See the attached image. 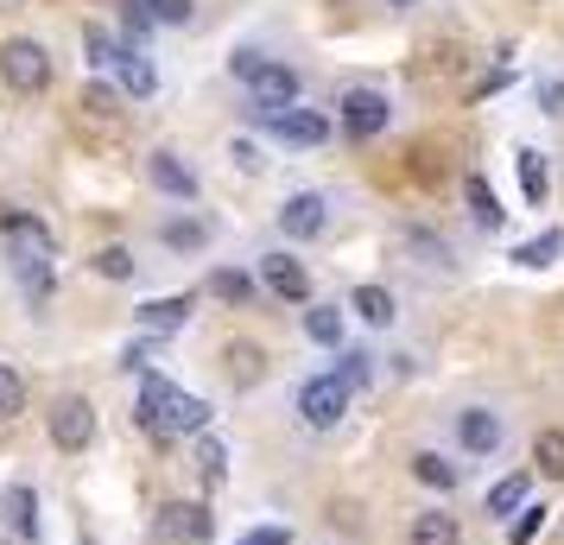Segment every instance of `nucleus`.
Returning <instances> with one entry per match:
<instances>
[{"label":"nucleus","mask_w":564,"mask_h":545,"mask_svg":"<svg viewBox=\"0 0 564 545\" xmlns=\"http://www.w3.org/2000/svg\"><path fill=\"white\" fill-rule=\"evenodd\" d=\"M0 235H7L20 254H52V229H45L39 216H26V209H7V204H0Z\"/></svg>","instance_id":"obj_17"},{"label":"nucleus","mask_w":564,"mask_h":545,"mask_svg":"<svg viewBox=\"0 0 564 545\" xmlns=\"http://www.w3.org/2000/svg\"><path fill=\"white\" fill-rule=\"evenodd\" d=\"M83 57H89V70H115V57H121V39L108 26H83Z\"/></svg>","instance_id":"obj_31"},{"label":"nucleus","mask_w":564,"mask_h":545,"mask_svg":"<svg viewBox=\"0 0 564 545\" xmlns=\"http://www.w3.org/2000/svg\"><path fill=\"white\" fill-rule=\"evenodd\" d=\"M260 64H267V52H254V45H241V52L229 57V77H235V83H254V77H260Z\"/></svg>","instance_id":"obj_42"},{"label":"nucleus","mask_w":564,"mask_h":545,"mask_svg":"<svg viewBox=\"0 0 564 545\" xmlns=\"http://www.w3.org/2000/svg\"><path fill=\"white\" fill-rule=\"evenodd\" d=\"M343 121H336V128H343V140H381L387 128H393V102H387V89H368V83H361V89H349V96H343Z\"/></svg>","instance_id":"obj_6"},{"label":"nucleus","mask_w":564,"mask_h":545,"mask_svg":"<svg viewBox=\"0 0 564 545\" xmlns=\"http://www.w3.org/2000/svg\"><path fill=\"white\" fill-rule=\"evenodd\" d=\"M147 178H153V190H165L172 204H197V172H191L172 146H153V153H147Z\"/></svg>","instance_id":"obj_12"},{"label":"nucleus","mask_w":564,"mask_h":545,"mask_svg":"<svg viewBox=\"0 0 564 545\" xmlns=\"http://www.w3.org/2000/svg\"><path fill=\"white\" fill-rule=\"evenodd\" d=\"M7 266L20 273V286H26V305L32 312H45L57 292V273H52V254H20V248H7Z\"/></svg>","instance_id":"obj_15"},{"label":"nucleus","mask_w":564,"mask_h":545,"mask_svg":"<svg viewBox=\"0 0 564 545\" xmlns=\"http://www.w3.org/2000/svg\"><path fill=\"white\" fill-rule=\"evenodd\" d=\"M533 469L545 476V482H564V432L558 425H545L533 438Z\"/></svg>","instance_id":"obj_27"},{"label":"nucleus","mask_w":564,"mask_h":545,"mask_svg":"<svg viewBox=\"0 0 564 545\" xmlns=\"http://www.w3.org/2000/svg\"><path fill=\"white\" fill-rule=\"evenodd\" d=\"M153 349H159V337L147 330L140 342H128V356H121V368H147V356H153Z\"/></svg>","instance_id":"obj_43"},{"label":"nucleus","mask_w":564,"mask_h":545,"mask_svg":"<svg viewBox=\"0 0 564 545\" xmlns=\"http://www.w3.org/2000/svg\"><path fill=\"white\" fill-rule=\"evenodd\" d=\"M292 406H299V418H305L311 432H330V425H343V413H349V388H343L336 374H305L299 393H292Z\"/></svg>","instance_id":"obj_5"},{"label":"nucleus","mask_w":564,"mask_h":545,"mask_svg":"<svg viewBox=\"0 0 564 545\" xmlns=\"http://www.w3.org/2000/svg\"><path fill=\"white\" fill-rule=\"evenodd\" d=\"M463 197H469V216H476L482 229H501V222H508V209L495 204V190H488L482 172H469V178H463Z\"/></svg>","instance_id":"obj_24"},{"label":"nucleus","mask_w":564,"mask_h":545,"mask_svg":"<svg viewBox=\"0 0 564 545\" xmlns=\"http://www.w3.org/2000/svg\"><path fill=\"white\" fill-rule=\"evenodd\" d=\"M495 89H508V70H488V77L476 83V89H469V96H476V102H482V96H495Z\"/></svg>","instance_id":"obj_45"},{"label":"nucleus","mask_w":564,"mask_h":545,"mask_svg":"<svg viewBox=\"0 0 564 545\" xmlns=\"http://www.w3.org/2000/svg\"><path fill=\"white\" fill-rule=\"evenodd\" d=\"M147 13H153L159 26H191V13H197V0H147Z\"/></svg>","instance_id":"obj_39"},{"label":"nucleus","mask_w":564,"mask_h":545,"mask_svg":"<svg viewBox=\"0 0 564 545\" xmlns=\"http://www.w3.org/2000/svg\"><path fill=\"white\" fill-rule=\"evenodd\" d=\"M248 89H254L260 115H280V108L299 102V70H292V64H280V57H267V64H260V77L248 83Z\"/></svg>","instance_id":"obj_13"},{"label":"nucleus","mask_w":564,"mask_h":545,"mask_svg":"<svg viewBox=\"0 0 564 545\" xmlns=\"http://www.w3.org/2000/svg\"><path fill=\"white\" fill-rule=\"evenodd\" d=\"M324 229H330V197H324V190H292L280 204V241L285 248H305V241H317Z\"/></svg>","instance_id":"obj_7"},{"label":"nucleus","mask_w":564,"mask_h":545,"mask_svg":"<svg viewBox=\"0 0 564 545\" xmlns=\"http://www.w3.org/2000/svg\"><path fill=\"white\" fill-rule=\"evenodd\" d=\"M393 248L412 254L419 266H432V273H451V266H457V248L437 229H425V222H400V229H393Z\"/></svg>","instance_id":"obj_11"},{"label":"nucleus","mask_w":564,"mask_h":545,"mask_svg":"<svg viewBox=\"0 0 564 545\" xmlns=\"http://www.w3.org/2000/svg\"><path fill=\"white\" fill-rule=\"evenodd\" d=\"M20 413H26V381L0 362V425H7V418H20Z\"/></svg>","instance_id":"obj_37"},{"label":"nucleus","mask_w":564,"mask_h":545,"mask_svg":"<svg viewBox=\"0 0 564 545\" xmlns=\"http://www.w3.org/2000/svg\"><path fill=\"white\" fill-rule=\"evenodd\" d=\"M539 526H545V508H539V501H527V508L513 514L508 539H513V545H533V539H539Z\"/></svg>","instance_id":"obj_38"},{"label":"nucleus","mask_w":564,"mask_h":545,"mask_svg":"<svg viewBox=\"0 0 564 545\" xmlns=\"http://www.w3.org/2000/svg\"><path fill=\"white\" fill-rule=\"evenodd\" d=\"M159 241L178 248V254H197V248H209V222H197V216H172V222H159Z\"/></svg>","instance_id":"obj_25"},{"label":"nucleus","mask_w":564,"mask_h":545,"mask_svg":"<svg viewBox=\"0 0 564 545\" xmlns=\"http://www.w3.org/2000/svg\"><path fill=\"white\" fill-rule=\"evenodd\" d=\"M115 83H121V96H133V102H153L159 96V64L147 52H133V45H121V57H115Z\"/></svg>","instance_id":"obj_16"},{"label":"nucleus","mask_w":564,"mask_h":545,"mask_svg":"<svg viewBox=\"0 0 564 545\" xmlns=\"http://www.w3.org/2000/svg\"><path fill=\"white\" fill-rule=\"evenodd\" d=\"M115 102H121V83L89 77V89H83V115H89V121H115Z\"/></svg>","instance_id":"obj_35"},{"label":"nucleus","mask_w":564,"mask_h":545,"mask_svg":"<svg viewBox=\"0 0 564 545\" xmlns=\"http://www.w3.org/2000/svg\"><path fill=\"white\" fill-rule=\"evenodd\" d=\"M197 469H204V482L209 489H223V482H229V450H223V438H197Z\"/></svg>","instance_id":"obj_34"},{"label":"nucleus","mask_w":564,"mask_h":545,"mask_svg":"<svg viewBox=\"0 0 564 545\" xmlns=\"http://www.w3.org/2000/svg\"><path fill=\"white\" fill-rule=\"evenodd\" d=\"M267 121V133L273 140H285V146H330V133H336V121L324 115V108H305V102H292V108H280V115H260Z\"/></svg>","instance_id":"obj_8"},{"label":"nucleus","mask_w":564,"mask_h":545,"mask_svg":"<svg viewBox=\"0 0 564 545\" xmlns=\"http://www.w3.org/2000/svg\"><path fill=\"white\" fill-rule=\"evenodd\" d=\"M147 539L153 545H209L216 539V514H209L204 501H165L147 526Z\"/></svg>","instance_id":"obj_2"},{"label":"nucleus","mask_w":564,"mask_h":545,"mask_svg":"<svg viewBox=\"0 0 564 545\" xmlns=\"http://www.w3.org/2000/svg\"><path fill=\"white\" fill-rule=\"evenodd\" d=\"M387 7H419V0H387Z\"/></svg>","instance_id":"obj_46"},{"label":"nucleus","mask_w":564,"mask_h":545,"mask_svg":"<svg viewBox=\"0 0 564 545\" xmlns=\"http://www.w3.org/2000/svg\"><path fill=\"white\" fill-rule=\"evenodd\" d=\"M121 32H128L121 45H133V52H140V45H147V39L159 32V20L147 13V0H121Z\"/></svg>","instance_id":"obj_33"},{"label":"nucleus","mask_w":564,"mask_h":545,"mask_svg":"<svg viewBox=\"0 0 564 545\" xmlns=\"http://www.w3.org/2000/svg\"><path fill=\"white\" fill-rule=\"evenodd\" d=\"M508 438V418L495 413V406H463L457 413V450L463 457H495Z\"/></svg>","instance_id":"obj_10"},{"label":"nucleus","mask_w":564,"mask_h":545,"mask_svg":"<svg viewBox=\"0 0 564 545\" xmlns=\"http://www.w3.org/2000/svg\"><path fill=\"white\" fill-rule=\"evenodd\" d=\"M235 545H292V533L285 526H254L248 539H235Z\"/></svg>","instance_id":"obj_44"},{"label":"nucleus","mask_w":564,"mask_h":545,"mask_svg":"<svg viewBox=\"0 0 564 545\" xmlns=\"http://www.w3.org/2000/svg\"><path fill=\"white\" fill-rule=\"evenodd\" d=\"M260 286L273 292L280 305H311V266L292 248H267L260 254Z\"/></svg>","instance_id":"obj_9"},{"label":"nucleus","mask_w":564,"mask_h":545,"mask_svg":"<svg viewBox=\"0 0 564 545\" xmlns=\"http://www.w3.org/2000/svg\"><path fill=\"white\" fill-rule=\"evenodd\" d=\"M0 520H7V533L20 545H39L45 539V526H39V494H32V482H13V489L0 494Z\"/></svg>","instance_id":"obj_14"},{"label":"nucleus","mask_w":564,"mask_h":545,"mask_svg":"<svg viewBox=\"0 0 564 545\" xmlns=\"http://www.w3.org/2000/svg\"><path fill=\"white\" fill-rule=\"evenodd\" d=\"M229 159H235V172H267V153H260V140H248V133L229 140Z\"/></svg>","instance_id":"obj_40"},{"label":"nucleus","mask_w":564,"mask_h":545,"mask_svg":"<svg viewBox=\"0 0 564 545\" xmlns=\"http://www.w3.org/2000/svg\"><path fill=\"white\" fill-rule=\"evenodd\" d=\"M0 83H7L13 96L52 89V52H45L39 39H7V45H0Z\"/></svg>","instance_id":"obj_3"},{"label":"nucleus","mask_w":564,"mask_h":545,"mask_svg":"<svg viewBox=\"0 0 564 545\" xmlns=\"http://www.w3.org/2000/svg\"><path fill=\"white\" fill-rule=\"evenodd\" d=\"M330 374H336L349 393H356V388H368V381H375V356H368V349H343Z\"/></svg>","instance_id":"obj_32"},{"label":"nucleus","mask_w":564,"mask_h":545,"mask_svg":"<svg viewBox=\"0 0 564 545\" xmlns=\"http://www.w3.org/2000/svg\"><path fill=\"white\" fill-rule=\"evenodd\" d=\"M558 254H564V229H539L533 241L513 248V266H552Z\"/></svg>","instance_id":"obj_28"},{"label":"nucleus","mask_w":564,"mask_h":545,"mask_svg":"<svg viewBox=\"0 0 564 545\" xmlns=\"http://www.w3.org/2000/svg\"><path fill=\"white\" fill-rule=\"evenodd\" d=\"M45 432H52V444L64 457H83L96 444V406L83 393H57L52 406H45Z\"/></svg>","instance_id":"obj_4"},{"label":"nucleus","mask_w":564,"mask_h":545,"mask_svg":"<svg viewBox=\"0 0 564 545\" xmlns=\"http://www.w3.org/2000/svg\"><path fill=\"white\" fill-rule=\"evenodd\" d=\"M305 337L317 342V349H336V342H343V312H336V305H311L305 312Z\"/></svg>","instance_id":"obj_30"},{"label":"nucleus","mask_w":564,"mask_h":545,"mask_svg":"<svg viewBox=\"0 0 564 545\" xmlns=\"http://www.w3.org/2000/svg\"><path fill=\"white\" fill-rule=\"evenodd\" d=\"M209 292H216L223 305H254L260 280H254V273H241V266H216V273H209Z\"/></svg>","instance_id":"obj_23"},{"label":"nucleus","mask_w":564,"mask_h":545,"mask_svg":"<svg viewBox=\"0 0 564 545\" xmlns=\"http://www.w3.org/2000/svg\"><path fill=\"white\" fill-rule=\"evenodd\" d=\"M184 312H191V298H147L133 317H140V330L165 337V330H178V324H184Z\"/></svg>","instance_id":"obj_26"},{"label":"nucleus","mask_w":564,"mask_h":545,"mask_svg":"<svg viewBox=\"0 0 564 545\" xmlns=\"http://www.w3.org/2000/svg\"><path fill=\"white\" fill-rule=\"evenodd\" d=\"M89 273H96V280H108V286H128L133 273H140V260H133V248L108 241V248H96V254H89Z\"/></svg>","instance_id":"obj_20"},{"label":"nucleus","mask_w":564,"mask_h":545,"mask_svg":"<svg viewBox=\"0 0 564 545\" xmlns=\"http://www.w3.org/2000/svg\"><path fill=\"white\" fill-rule=\"evenodd\" d=\"M223 368H229L235 388H254L260 374H267V349H260V342H241V337H235L229 349H223Z\"/></svg>","instance_id":"obj_19"},{"label":"nucleus","mask_w":564,"mask_h":545,"mask_svg":"<svg viewBox=\"0 0 564 545\" xmlns=\"http://www.w3.org/2000/svg\"><path fill=\"white\" fill-rule=\"evenodd\" d=\"M539 115L564 121V77H539Z\"/></svg>","instance_id":"obj_41"},{"label":"nucleus","mask_w":564,"mask_h":545,"mask_svg":"<svg viewBox=\"0 0 564 545\" xmlns=\"http://www.w3.org/2000/svg\"><path fill=\"white\" fill-rule=\"evenodd\" d=\"M349 312H356L361 324L387 330V324L400 317V305H393V292H387V286H356V292H349Z\"/></svg>","instance_id":"obj_21"},{"label":"nucleus","mask_w":564,"mask_h":545,"mask_svg":"<svg viewBox=\"0 0 564 545\" xmlns=\"http://www.w3.org/2000/svg\"><path fill=\"white\" fill-rule=\"evenodd\" d=\"M520 508H527V476H501L488 489V514L501 520V514H520Z\"/></svg>","instance_id":"obj_36"},{"label":"nucleus","mask_w":564,"mask_h":545,"mask_svg":"<svg viewBox=\"0 0 564 545\" xmlns=\"http://www.w3.org/2000/svg\"><path fill=\"white\" fill-rule=\"evenodd\" d=\"M520 190H527V204H545V190H552V178H545V153L539 146H520Z\"/></svg>","instance_id":"obj_29"},{"label":"nucleus","mask_w":564,"mask_h":545,"mask_svg":"<svg viewBox=\"0 0 564 545\" xmlns=\"http://www.w3.org/2000/svg\"><path fill=\"white\" fill-rule=\"evenodd\" d=\"M133 418H140V432L153 444H172V438H204L216 413H209V400L172 388L165 374H147L140 381V400H133Z\"/></svg>","instance_id":"obj_1"},{"label":"nucleus","mask_w":564,"mask_h":545,"mask_svg":"<svg viewBox=\"0 0 564 545\" xmlns=\"http://www.w3.org/2000/svg\"><path fill=\"white\" fill-rule=\"evenodd\" d=\"M406 545H463V526L451 508H425V514H412L406 526Z\"/></svg>","instance_id":"obj_18"},{"label":"nucleus","mask_w":564,"mask_h":545,"mask_svg":"<svg viewBox=\"0 0 564 545\" xmlns=\"http://www.w3.org/2000/svg\"><path fill=\"white\" fill-rule=\"evenodd\" d=\"M412 476H419L425 489H444V494H457V482H463V464H451L444 450H419V457H412Z\"/></svg>","instance_id":"obj_22"}]
</instances>
